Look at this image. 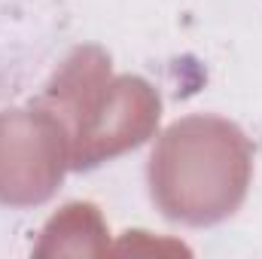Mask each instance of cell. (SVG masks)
Instances as JSON below:
<instances>
[{"label": "cell", "instance_id": "277c9868", "mask_svg": "<svg viewBox=\"0 0 262 259\" xmlns=\"http://www.w3.org/2000/svg\"><path fill=\"white\" fill-rule=\"evenodd\" d=\"M107 223L92 201L64 204L43 229L37 256H101L107 253Z\"/></svg>", "mask_w": 262, "mask_h": 259}, {"label": "cell", "instance_id": "7a4b0ae2", "mask_svg": "<svg viewBox=\"0 0 262 259\" xmlns=\"http://www.w3.org/2000/svg\"><path fill=\"white\" fill-rule=\"evenodd\" d=\"M146 180L152 204L171 223L216 226L247 198L253 180L250 137L223 116H183L156 140Z\"/></svg>", "mask_w": 262, "mask_h": 259}, {"label": "cell", "instance_id": "3957f363", "mask_svg": "<svg viewBox=\"0 0 262 259\" xmlns=\"http://www.w3.org/2000/svg\"><path fill=\"white\" fill-rule=\"evenodd\" d=\"M70 171V137L43 104L0 110V204L37 207Z\"/></svg>", "mask_w": 262, "mask_h": 259}, {"label": "cell", "instance_id": "6da1fadb", "mask_svg": "<svg viewBox=\"0 0 262 259\" xmlns=\"http://www.w3.org/2000/svg\"><path fill=\"white\" fill-rule=\"evenodd\" d=\"M37 104L52 110L70 137V171H92L146 143L162 119V98L143 76L113 73L101 46H76Z\"/></svg>", "mask_w": 262, "mask_h": 259}]
</instances>
